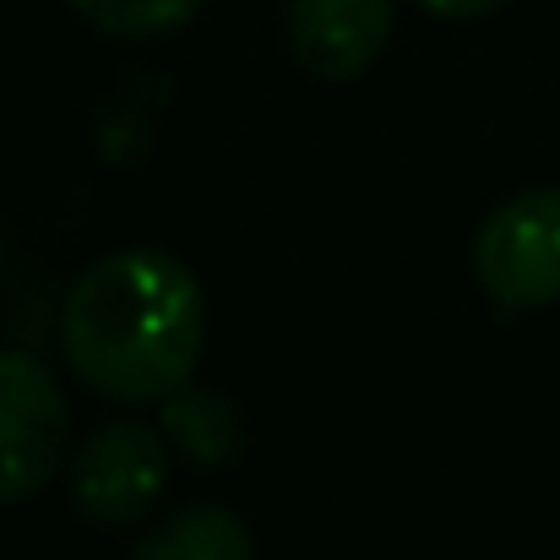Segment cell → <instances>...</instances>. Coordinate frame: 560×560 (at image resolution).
<instances>
[{"mask_svg":"<svg viewBox=\"0 0 560 560\" xmlns=\"http://www.w3.org/2000/svg\"><path fill=\"white\" fill-rule=\"evenodd\" d=\"M60 349L98 397L164 402L201 365L207 294L186 261L159 245L109 250L66 289Z\"/></svg>","mask_w":560,"mask_h":560,"instance_id":"6da1fadb","label":"cell"},{"mask_svg":"<svg viewBox=\"0 0 560 560\" xmlns=\"http://www.w3.org/2000/svg\"><path fill=\"white\" fill-rule=\"evenodd\" d=\"M170 474H175V446L164 430H153L142 419H109L71 452L77 517L104 534L137 528L142 517H153L164 506Z\"/></svg>","mask_w":560,"mask_h":560,"instance_id":"7a4b0ae2","label":"cell"},{"mask_svg":"<svg viewBox=\"0 0 560 560\" xmlns=\"http://www.w3.org/2000/svg\"><path fill=\"white\" fill-rule=\"evenodd\" d=\"M474 278L506 311L560 305V186L523 190L479 223Z\"/></svg>","mask_w":560,"mask_h":560,"instance_id":"3957f363","label":"cell"},{"mask_svg":"<svg viewBox=\"0 0 560 560\" xmlns=\"http://www.w3.org/2000/svg\"><path fill=\"white\" fill-rule=\"evenodd\" d=\"M71 441V408L49 365L27 349H0V501L38 495Z\"/></svg>","mask_w":560,"mask_h":560,"instance_id":"277c9868","label":"cell"},{"mask_svg":"<svg viewBox=\"0 0 560 560\" xmlns=\"http://www.w3.org/2000/svg\"><path fill=\"white\" fill-rule=\"evenodd\" d=\"M289 49L316 82L365 77L392 44V0H289Z\"/></svg>","mask_w":560,"mask_h":560,"instance_id":"5b68a950","label":"cell"},{"mask_svg":"<svg viewBox=\"0 0 560 560\" xmlns=\"http://www.w3.org/2000/svg\"><path fill=\"white\" fill-rule=\"evenodd\" d=\"M131 560H256V534L240 512L218 501H190L164 512L142 539Z\"/></svg>","mask_w":560,"mask_h":560,"instance_id":"8992f818","label":"cell"},{"mask_svg":"<svg viewBox=\"0 0 560 560\" xmlns=\"http://www.w3.org/2000/svg\"><path fill=\"white\" fill-rule=\"evenodd\" d=\"M164 435H170V446L186 457L190 468H229L240 457L234 408L223 397H212V392L180 386L175 397H164Z\"/></svg>","mask_w":560,"mask_h":560,"instance_id":"52a82bcc","label":"cell"},{"mask_svg":"<svg viewBox=\"0 0 560 560\" xmlns=\"http://www.w3.org/2000/svg\"><path fill=\"white\" fill-rule=\"evenodd\" d=\"M207 0H71L77 16H88L109 38H164L196 22Z\"/></svg>","mask_w":560,"mask_h":560,"instance_id":"ba28073f","label":"cell"},{"mask_svg":"<svg viewBox=\"0 0 560 560\" xmlns=\"http://www.w3.org/2000/svg\"><path fill=\"white\" fill-rule=\"evenodd\" d=\"M413 5L430 11V16H446V22H468V16H490V11H501L512 0H413Z\"/></svg>","mask_w":560,"mask_h":560,"instance_id":"9c48e42d","label":"cell"}]
</instances>
